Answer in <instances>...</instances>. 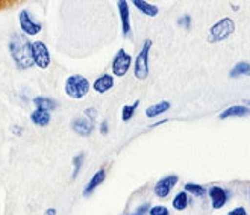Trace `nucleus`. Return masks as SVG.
<instances>
[{"label": "nucleus", "mask_w": 250, "mask_h": 215, "mask_svg": "<svg viewBox=\"0 0 250 215\" xmlns=\"http://www.w3.org/2000/svg\"><path fill=\"white\" fill-rule=\"evenodd\" d=\"M31 120L32 123H35L37 126H47L50 123V112L47 111H42V109H37L31 114Z\"/></svg>", "instance_id": "obj_16"}, {"label": "nucleus", "mask_w": 250, "mask_h": 215, "mask_svg": "<svg viewBox=\"0 0 250 215\" xmlns=\"http://www.w3.org/2000/svg\"><path fill=\"white\" fill-rule=\"evenodd\" d=\"M9 50L12 59L20 70L31 68L34 65L32 59V42L23 35H14L9 42Z\"/></svg>", "instance_id": "obj_1"}, {"label": "nucleus", "mask_w": 250, "mask_h": 215, "mask_svg": "<svg viewBox=\"0 0 250 215\" xmlns=\"http://www.w3.org/2000/svg\"><path fill=\"white\" fill-rule=\"evenodd\" d=\"M228 215H247V212H246V209H244L243 206H240V208L232 209Z\"/></svg>", "instance_id": "obj_26"}, {"label": "nucleus", "mask_w": 250, "mask_h": 215, "mask_svg": "<svg viewBox=\"0 0 250 215\" xmlns=\"http://www.w3.org/2000/svg\"><path fill=\"white\" fill-rule=\"evenodd\" d=\"M32 59H34V64L42 70L49 67L50 53H49V49L44 42H41V41L32 42Z\"/></svg>", "instance_id": "obj_6"}, {"label": "nucleus", "mask_w": 250, "mask_h": 215, "mask_svg": "<svg viewBox=\"0 0 250 215\" xmlns=\"http://www.w3.org/2000/svg\"><path fill=\"white\" fill-rule=\"evenodd\" d=\"M65 93L71 98L81 100L90 93V82L82 75H73L65 82Z\"/></svg>", "instance_id": "obj_2"}, {"label": "nucleus", "mask_w": 250, "mask_h": 215, "mask_svg": "<svg viewBox=\"0 0 250 215\" xmlns=\"http://www.w3.org/2000/svg\"><path fill=\"white\" fill-rule=\"evenodd\" d=\"M208 194L212 200V208L214 209H220L226 205V200H228V193L220 188V186H211L208 190Z\"/></svg>", "instance_id": "obj_10"}, {"label": "nucleus", "mask_w": 250, "mask_h": 215, "mask_svg": "<svg viewBox=\"0 0 250 215\" xmlns=\"http://www.w3.org/2000/svg\"><path fill=\"white\" fill-rule=\"evenodd\" d=\"M19 20H20V27L21 31L27 35H37L40 31H41V24L34 21L29 16V12L26 9H23L20 14H19Z\"/></svg>", "instance_id": "obj_8"}, {"label": "nucleus", "mask_w": 250, "mask_h": 215, "mask_svg": "<svg viewBox=\"0 0 250 215\" xmlns=\"http://www.w3.org/2000/svg\"><path fill=\"white\" fill-rule=\"evenodd\" d=\"M105 177H106V171L105 170H99L97 173L90 179V182H88V185L85 186V191H83V195H90L99 185H102L105 182Z\"/></svg>", "instance_id": "obj_14"}, {"label": "nucleus", "mask_w": 250, "mask_h": 215, "mask_svg": "<svg viewBox=\"0 0 250 215\" xmlns=\"http://www.w3.org/2000/svg\"><path fill=\"white\" fill-rule=\"evenodd\" d=\"M138 105H140V100H135V103L123 106V109H122V120L123 121H129L132 117H134L135 109L138 108Z\"/></svg>", "instance_id": "obj_21"}, {"label": "nucleus", "mask_w": 250, "mask_h": 215, "mask_svg": "<svg viewBox=\"0 0 250 215\" xmlns=\"http://www.w3.org/2000/svg\"><path fill=\"white\" fill-rule=\"evenodd\" d=\"M119 12H120V17H122V31H123V35L127 37L130 35V12H129V3L126 0H120L119 3Z\"/></svg>", "instance_id": "obj_11"}, {"label": "nucleus", "mask_w": 250, "mask_h": 215, "mask_svg": "<svg viewBox=\"0 0 250 215\" xmlns=\"http://www.w3.org/2000/svg\"><path fill=\"white\" fill-rule=\"evenodd\" d=\"M178 24L187 27V29H189V27H191V17H189V16H184V17L178 21Z\"/></svg>", "instance_id": "obj_25"}, {"label": "nucleus", "mask_w": 250, "mask_h": 215, "mask_svg": "<svg viewBox=\"0 0 250 215\" xmlns=\"http://www.w3.org/2000/svg\"><path fill=\"white\" fill-rule=\"evenodd\" d=\"M130 64H132V56L126 50L120 49L119 52L115 53L114 61H112V73H114V76H117V78L125 76L129 71V68H130Z\"/></svg>", "instance_id": "obj_5"}, {"label": "nucleus", "mask_w": 250, "mask_h": 215, "mask_svg": "<svg viewBox=\"0 0 250 215\" xmlns=\"http://www.w3.org/2000/svg\"><path fill=\"white\" fill-rule=\"evenodd\" d=\"M187 206H188V195H187V193L185 191L178 193V195L173 198V208L176 211H184Z\"/></svg>", "instance_id": "obj_19"}, {"label": "nucleus", "mask_w": 250, "mask_h": 215, "mask_svg": "<svg viewBox=\"0 0 250 215\" xmlns=\"http://www.w3.org/2000/svg\"><path fill=\"white\" fill-rule=\"evenodd\" d=\"M44 215H56V211L53 208H49L46 212H44Z\"/></svg>", "instance_id": "obj_29"}, {"label": "nucleus", "mask_w": 250, "mask_h": 215, "mask_svg": "<svg viewBox=\"0 0 250 215\" xmlns=\"http://www.w3.org/2000/svg\"><path fill=\"white\" fill-rule=\"evenodd\" d=\"M93 127H94V121H91L90 118H85V117H79L71 123V129L81 137L90 135L93 132Z\"/></svg>", "instance_id": "obj_9"}, {"label": "nucleus", "mask_w": 250, "mask_h": 215, "mask_svg": "<svg viewBox=\"0 0 250 215\" xmlns=\"http://www.w3.org/2000/svg\"><path fill=\"white\" fill-rule=\"evenodd\" d=\"M250 114V109L247 106H243V105H235V106H230L228 109H225L222 114L218 116L220 120H225V118H229V117H246Z\"/></svg>", "instance_id": "obj_12"}, {"label": "nucleus", "mask_w": 250, "mask_h": 215, "mask_svg": "<svg viewBox=\"0 0 250 215\" xmlns=\"http://www.w3.org/2000/svg\"><path fill=\"white\" fill-rule=\"evenodd\" d=\"M34 105L37 106V109H42L47 112L56 108V102L50 97H37L34 98Z\"/></svg>", "instance_id": "obj_18"}, {"label": "nucleus", "mask_w": 250, "mask_h": 215, "mask_svg": "<svg viewBox=\"0 0 250 215\" xmlns=\"http://www.w3.org/2000/svg\"><path fill=\"white\" fill-rule=\"evenodd\" d=\"M83 159H85V155H83V153L78 155V156L75 157V159H73V165H75V171H73V179H76V176H78V173H79V170H81V167H82Z\"/></svg>", "instance_id": "obj_23"}, {"label": "nucleus", "mask_w": 250, "mask_h": 215, "mask_svg": "<svg viewBox=\"0 0 250 215\" xmlns=\"http://www.w3.org/2000/svg\"><path fill=\"white\" fill-rule=\"evenodd\" d=\"M178 180H179V177L174 176V175L167 176V177H163L161 180H158V183L155 185V190H153L155 194H156V197L166 198L170 194V191L173 190V186L178 183Z\"/></svg>", "instance_id": "obj_7"}, {"label": "nucleus", "mask_w": 250, "mask_h": 215, "mask_svg": "<svg viewBox=\"0 0 250 215\" xmlns=\"http://www.w3.org/2000/svg\"><path fill=\"white\" fill-rule=\"evenodd\" d=\"M150 215H170L168 214V209L166 206H153L150 208Z\"/></svg>", "instance_id": "obj_24"}, {"label": "nucleus", "mask_w": 250, "mask_h": 215, "mask_svg": "<svg viewBox=\"0 0 250 215\" xmlns=\"http://www.w3.org/2000/svg\"><path fill=\"white\" fill-rule=\"evenodd\" d=\"M2 5H5V3H3V2H0V6H2Z\"/></svg>", "instance_id": "obj_30"}, {"label": "nucleus", "mask_w": 250, "mask_h": 215, "mask_svg": "<svg viewBox=\"0 0 250 215\" xmlns=\"http://www.w3.org/2000/svg\"><path fill=\"white\" fill-rule=\"evenodd\" d=\"M235 32V23L232 19L225 17L222 20H218L214 26H211L209 29V35H208V41L209 42H220L226 39L228 37H230Z\"/></svg>", "instance_id": "obj_3"}, {"label": "nucleus", "mask_w": 250, "mask_h": 215, "mask_svg": "<svg viewBox=\"0 0 250 215\" xmlns=\"http://www.w3.org/2000/svg\"><path fill=\"white\" fill-rule=\"evenodd\" d=\"M250 73V65L247 62H240L230 70V78H238V76H246Z\"/></svg>", "instance_id": "obj_20"}, {"label": "nucleus", "mask_w": 250, "mask_h": 215, "mask_svg": "<svg viewBox=\"0 0 250 215\" xmlns=\"http://www.w3.org/2000/svg\"><path fill=\"white\" fill-rule=\"evenodd\" d=\"M187 191L197 195V197H205V194H207V190L200 185H196V183H185V193Z\"/></svg>", "instance_id": "obj_22"}, {"label": "nucleus", "mask_w": 250, "mask_h": 215, "mask_svg": "<svg viewBox=\"0 0 250 215\" xmlns=\"http://www.w3.org/2000/svg\"><path fill=\"white\" fill-rule=\"evenodd\" d=\"M112 87H114V78L111 75H102L93 85L94 91L99 94H104V93L109 91Z\"/></svg>", "instance_id": "obj_13"}, {"label": "nucleus", "mask_w": 250, "mask_h": 215, "mask_svg": "<svg viewBox=\"0 0 250 215\" xmlns=\"http://www.w3.org/2000/svg\"><path fill=\"white\" fill-rule=\"evenodd\" d=\"M170 109V103L168 102H159L156 105H152L146 109V117L147 118H153V117H158L161 114H164L166 111Z\"/></svg>", "instance_id": "obj_17"}, {"label": "nucleus", "mask_w": 250, "mask_h": 215, "mask_svg": "<svg viewBox=\"0 0 250 215\" xmlns=\"http://www.w3.org/2000/svg\"><path fill=\"white\" fill-rule=\"evenodd\" d=\"M100 134L102 135H106L108 134V123L106 121H104V123L100 124Z\"/></svg>", "instance_id": "obj_27"}, {"label": "nucleus", "mask_w": 250, "mask_h": 215, "mask_svg": "<svg viewBox=\"0 0 250 215\" xmlns=\"http://www.w3.org/2000/svg\"><path fill=\"white\" fill-rule=\"evenodd\" d=\"M132 3H134L135 8H138V11H141L143 14H146V16H149V17H156L158 12H159L158 6L147 3V2H144V0H134Z\"/></svg>", "instance_id": "obj_15"}, {"label": "nucleus", "mask_w": 250, "mask_h": 215, "mask_svg": "<svg viewBox=\"0 0 250 215\" xmlns=\"http://www.w3.org/2000/svg\"><path fill=\"white\" fill-rule=\"evenodd\" d=\"M149 208H150V206H149V205H147V203H146V205H143V206H140V208L137 209V212L143 215V214H144V212H146L147 209H149Z\"/></svg>", "instance_id": "obj_28"}, {"label": "nucleus", "mask_w": 250, "mask_h": 215, "mask_svg": "<svg viewBox=\"0 0 250 215\" xmlns=\"http://www.w3.org/2000/svg\"><path fill=\"white\" fill-rule=\"evenodd\" d=\"M150 47H152V41L146 39L144 44L135 59V78L138 80H144L147 76H149V53H150Z\"/></svg>", "instance_id": "obj_4"}]
</instances>
